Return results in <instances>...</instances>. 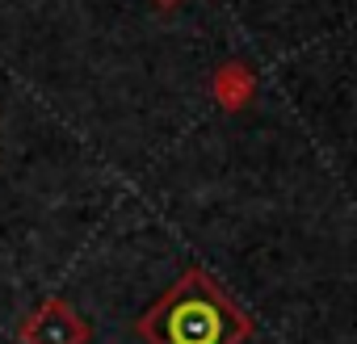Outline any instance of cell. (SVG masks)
I'll return each mask as SVG.
<instances>
[{"instance_id": "obj_1", "label": "cell", "mask_w": 357, "mask_h": 344, "mask_svg": "<svg viewBox=\"0 0 357 344\" xmlns=\"http://www.w3.org/2000/svg\"><path fill=\"white\" fill-rule=\"evenodd\" d=\"M139 336L147 344H240L248 336V319L202 269H190L160 294V302H151L139 319Z\"/></svg>"}, {"instance_id": "obj_2", "label": "cell", "mask_w": 357, "mask_h": 344, "mask_svg": "<svg viewBox=\"0 0 357 344\" xmlns=\"http://www.w3.org/2000/svg\"><path fill=\"white\" fill-rule=\"evenodd\" d=\"M22 344H89V323L63 302V298H43L17 327Z\"/></svg>"}, {"instance_id": "obj_3", "label": "cell", "mask_w": 357, "mask_h": 344, "mask_svg": "<svg viewBox=\"0 0 357 344\" xmlns=\"http://www.w3.org/2000/svg\"><path fill=\"white\" fill-rule=\"evenodd\" d=\"M248 88H252V84H248V72H244V68H236V63H231V68H223V72H219V80H215V93H219V101H223V105H244V101H248Z\"/></svg>"}, {"instance_id": "obj_4", "label": "cell", "mask_w": 357, "mask_h": 344, "mask_svg": "<svg viewBox=\"0 0 357 344\" xmlns=\"http://www.w3.org/2000/svg\"><path fill=\"white\" fill-rule=\"evenodd\" d=\"M160 5H176V0H160Z\"/></svg>"}]
</instances>
